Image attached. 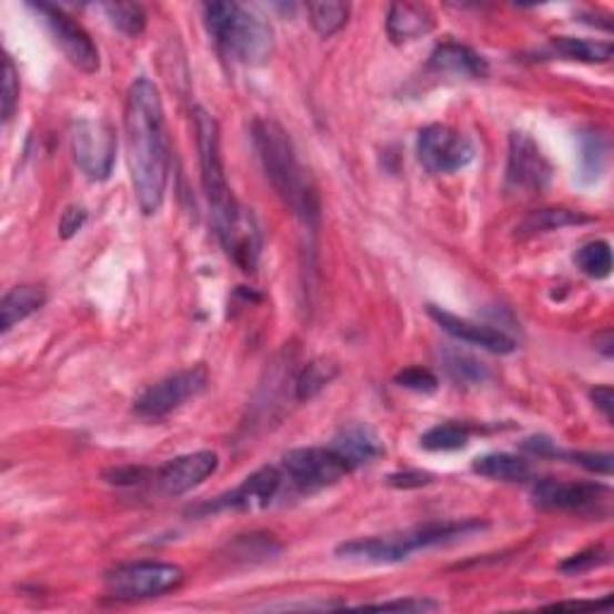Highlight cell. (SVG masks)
Listing matches in <instances>:
<instances>
[{"label": "cell", "mask_w": 614, "mask_h": 614, "mask_svg": "<svg viewBox=\"0 0 614 614\" xmlns=\"http://www.w3.org/2000/svg\"><path fill=\"white\" fill-rule=\"evenodd\" d=\"M283 475L274 466H264L260 471H254L248 475L245 481L238 485L235 490L221 494L212 504H204L198 512L204 514H217V512H262L269 504L276 500V494L281 490ZM194 512V514H198Z\"/></svg>", "instance_id": "obj_13"}, {"label": "cell", "mask_w": 614, "mask_h": 614, "mask_svg": "<svg viewBox=\"0 0 614 614\" xmlns=\"http://www.w3.org/2000/svg\"><path fill=\"white\" fill-rule=\"evenodd\" d=\"M471 427L461 423H442L430 427L423 437L421 446L427 452H459V449L469 446Z\"/></svg>", "instance_id": "obj_29"}, {"label": "cell", "mask_w": 614, "mask_h": 614, "mask_svg": "<svg viewBox=\"0 0 614 614\" xmlns=\"http://www.w3.org/2000/svg\"><path fill=\"white\" fill-rule=\"evenodd\" d=\"M209 34L219 47L245 66H264L274 56V29L238 3L204 6Z\"/></svg>", "instance_id": "obj_3"}, {"label": "cell", "mask_w": 614, "mask_h": 614, "mask_svg": "<svg viewBox=\"0 0 614 614\" xmlns=\"http://www.w3.org/2000/svg\"><path fill=\"white\" fill-rule=\"evenodd\" d=\"M365 610H403V612H434L440 610V603L427 601V597H409V601H386L365 605Z\"/></svg>", "instance_id": "obj_37"}, {"label": "cell", "mask_w": 614, "mask_h": 614, "mask_svg": "<svg viewBox=\"0 0 614 614\" xmlns=\"http://www.w3.org/2000/svg\"><path fill=\"white\" fill-rule=\"evenodd\" d=\"M591 396L595 401V406L601 409L603 415L612 423V417H614V394H612V389L610 386H595L593 392H591Z\"/></svg>", "instance_id": "obj_40"}, {"label": "cell", "mask_w": 614, "mask_h": 614, "mask_svg": "<svg viewBox=\"0 0 614 614\" xmlns=\"http://www.w3.org/2000/svg\"><path fill=\"white\" fill-rule=\"evenodd\" d=\"M339 374V368L332 361H324V358H318V361L308 363L295 378V399L298 401H310L318 396L324 386H329Z\"/></svg>", "instance_id": "obj_27"}, {"label": "cell", "mask_w": 614, "mask_h": 614, "mask_svg": "<svg viewBox=\"0 0 614 614\" xmlns=\"http://www.w3.org/2000/svg\"><path fill=\"white\" fill-rule=\"evenodd\" d=\"M430 68L437 72H449V74H459V78H485L487 74V61L475 53L473 49L463 47V43L454 41H444L430 56Z\"/></svg>", "instance_id": "obj_20"}, {"label": "cell", "mask_w": 614, "mask_h": 614, "mask_svg": "<svg viewBox=\"0 0 614 614\" xmlns=\"http://www.w3.org/2000/svg\"><path fill=\"white\" fill-rule=\"evenodd\" d=\"M434 29V14L427 6L394 3L386 14V32L394 43H406L427 37Z\"/></svg>", "instance_id": "obj_19"}, {"label": "cell", "mask_w": 614, "mask_h": 614, "mask_svg": "<svg viewBox=\"0 0 614 614\" xmlns=\"http://www.w3.org/2000/svg\"><path fill=\"white\" fill-rule=\"evenodd\" d=\"M20 103V78L18 70H14L12 58H6V70H3V97H0V109H3V121L8 123L10 118L18 111Z\"/></svg>", "instance_id": "obj_33"}, {"label": "cell", "mask_w": 614, "mask_h": 614, "mask_svg": "<svg viewBox=\"0 0 614 614\" xmlns=\"http://www.w3.org/2000/svg\"><path fill=\"white\" fill-rule=\"evenodd\" d=\"M185 572L169 562H134L111 568L103 576L107 593L115 601H149V597L167 595L183 586Z\"/></svg>", "instance_id": "obj_5"}, {"label": "cell", "mask_w": 614, "mask_h": 614, "mask_svg": "<svg viewBox=\"0 0 614 614\" xmlns=\"http://www.w3.org/2000/svg\"><path fill=\"white\" fill-rule=\"evenodd\" d=\"M219 469V456L214 452H194L169 461L167 466L159 469L157 483L163 494L169 497H181V494L202 485L209 475H214Z\"/></svg>", "instance_id": "obj_16"}, {"label": "cell", "mask_w": 614, "mask_h": 614, "mask_svg": "<svg viewBox=\"0 0 614 614\" xmlns=\"http://www.w3.org/2000/svg\"><path fill=\"white\" fill-rule=\"evenodd\" d=\"M329 446L346 461L351 471L370 466V463L384 456V442L380 440V434L363 423L343 427Z\"/></svg>", "instance_id": "obj_18"}, {"label": "cell", "mask_w": 614, "mask_h": 614, "mask_svg": "<svg viewBox=\"0 0 614 614\" xmlns=\"http://www.w3.org/2000/svg\"><path fill=\"white\" fill-rule=\"evenodd\" d=\"M552 183V167L526 132H512L509 138L506 188L521 194H541Z\"/></svg>", "instance_id": "obj_10"}, {"label": "cell", "mask_w": 614, "mask_h": 614, "mask_svg": "<svg viewBox=\"0 0 614 614\" xmlns=\"http://www.w3.org/2000/svg\"><path fill=\"white\" fill-rule=\"evenodd\" d=\"M415 552L409 533L403 535H372L355 537V541L341 543L336 554L341 560L365 562V564H399L406 562Z\"/></svg>", "instance_id": "obj_17"}, {"label": "cell", "mask_w": 614, "mask_h": 614, "mask_svg": "<svg viewBox=\"0 0 614 614\" xmlns=\"http://www.w3.org/2000/svg\"><path fill=\"white\" fill-rule=\"evenodd\" d=\"M576 264L591 279H607L612 272V250L605 241H593L576 252Z\"/></svg>", "instance_id": "obj_30"}, {"label": "cell", "mask_w": 614, "mask_h": 614, "mask_svg": "<svg viewBox=\"0 0 614 614\" xmlns=\"http://www.w3.org/2000/svg\"><path fill=\"white\" fill-rule=\"evenodd\" d=\"M43 305H47V293H43L39 286H14L12 291H8L3 303H0V320H3L0 324H3V334H8L14 324L32 318V314L39 312Z\"/></svg>", "instance_id": "obj_22"}, {"label": "cell", "mask_w": 614, "mask_h": 614, "mask_svg": "<svg viewBox=\"0 0 614 614\" xmlns=\"http://www.w3.org/2000/svg\"><path fill=\"white\" fill-rule=\"evenodd\" d=\"M194 132H198V149H200V167H202V188L207 194L212 219H221L231 214L233 209L241 207L229 185L227 167L221 157V128L214 115H209L204 109H194Z\"/></svg>", "instance_id": "obj_4"}, {"label": "cell", "mask_w": 614, "mask_h": 614, "mask_svg": "<svg viewBox=\"0 0 614 614\" xmlns=\"http://www.w3.org/2000/svg\"><path fill=\"white\" fill-rule=\"evenodd\" d=\"M444 363H446V372L452 374L456 382L483 384L487 380V368L483 363H477L475 358L461 353V351L444 353Z\"/></svg>", "instance_id": "obj_32"}, {"label": "cell", "mask_w": 614, "mask_h": 614, "mask_svg": "<svg viewBox=\"0 0 614 614\" xmlns=\"http://www.w3.org/2000/svg\"><path fill=\"white\" fill-rule=\"evenodd\" d=\"M427 314L442 326V332H446L449 336H454L463 343H471V346H477V349L497 353V355H509V353L516 351V341L509 334L500 332V329H492L487 324H477V322H471V320L456 318V314L446 312L437 305H430Z\"/></svg>", "instance_id": "obj_15"}, {"label": "cell", "mask_w": 614, "mask_h": 614, "mask_svg": "<svg viewBox=\"0 0 614 614\" xmlns=\"http://www.w3.org/2000/svg\"><path fill=\"white\" fill-rule=\"evenodd\" d=\"M107 10L109 20L115 29H121L123 34L138 39L144 34L147 29V12L142 6L138 3H107L103 6Z\"/></svg>", "instance_id": "obj_31"}, {"label": "cell", "mask_w": 614, "mask_h": 614, "mask_svg": "<svg viewBox=\"0 0 614 614\" xmlns=\"http://www.w3.org/2000/svg\"><path fill=\"white\" fill-rule=\"evenodd\" d=\"M209 386V372L204 365H192L171 374V378L161 380L134 399V413L144 421H161L169 413L178 411L190 399H198Z\"/></svg>", "instance_id": "obj_6"}, {"label": "cell", "mask_w": 614, "mask_h": 614, "mask_svg": "<svg viewBox=\"0 0 614 614\" xmlns=\"http://www.w3.org/2000/svg\"><path fill=\"white\" fill-rule=\"evenodd\" d=\"M87 221V212L82 207H70L63 212V219H61V235L63 238H72L74 233H78Z\"/></svg>", "instance_id": "obj_39"}, {"label": "cell", "mask_w": 614, "mask_h": 614, "mask_svg": "<svg viewBox=\"0 0 614 614\" xmlns=\"http://www.w3.org/2000/svg\"><path fill=\"white\" fill-rule=\"evenodd\" d=\"M607 163V140L603 132L586 130L581 132V175L586 183L597 181Z\"/></svg>", "instance_id": "obj_28"}, {"label": "cell", "mask_w": 614, "mask_h": 614, "mask_svg": "<svg viewBox=\"0 0 614 614\" xmlns=\"http://www.w3.org/2000/svg\"><path fill=\"white\" fill-rule=\"evenodd\" d=\"M417 159L432 175H452L475 159V147L463 132L434 123L417 134Z\"/></svg>", "instance_id": "obj_8"}, {"label": "cell", "mask_w": 614, "mask_h": 614, "mask_svg": "<svg viewBox=\"0 0 614 614\" xmlns=\"http://www.w3.org/2000/svg\"><path fill=\"white\" fill-rule=\"evenodd\" d=\"M588 221H591L588 217H583L578 212H568V209H537V212H531L519 223L516 235L529 238L547 231H560L566 227H578V223H588Z\"/></svg>", "instance_id": "obj_24"}, {"label": "cell", "mask_w": 614, "mask_h": 614, "mask_svg": "<svg viewBox=\"0 0 614 614\" xmlns=\"http://www.w3.org/2000/svg\"><path fill=\"white\" fill-rule=\"evenodd\" d=\"M607 562V552L603 547H591L586 552H578L574 554V557H568L560 568L564 574H583V572H591V568L595 566H601Z\"/></svg>", "instance_id": "obj_35"}, {"label": "cell", "mask_w": 614, "mask_h": 614, "mask_svg": "<svg viewBox=\"0 0 614 614\" xmlns=\"http://www.w3.org/2000/svg\"><path fill=\"white\" fill-rule=\"evenodd\" d=\"M219 243L227 250L229 258L243 269V272H254L262 254V231L250 209L243 204L233 214L214 221Z\"/></svg>", "instance_id": "obj_11"}, {"label": "cell", "mask_w": 614, "mask_h": 614, "mask_svg": "<svg viewBox=\"0 0 614 614\" xmlns=\"http://www.w3.org/2000/svg\"><path fill=\"white\" fill-rule=\"evenodd\" d=\"M386 483L392 487H423L427 483H432V475L430 473H423V471H403V473H394L386 477Z\"/></svg>", "instance_id": "obj_38"}, {"label": "cell", "mask_w": 614, "mask_h": 614, "mask_svg": "<svg viewBox=\"0 0 614 614\" xmlns=\"http://www.w3.org/2000/svg\"><path fill=\"white\" fill-rule=\"evenodd\" d=\"M487 529V521L466 519V521H444V523H425V526L409 533L415 550L454 545L459 541H466L471 535L483 533Z\"/></svg>", "instance_id": "obj_21"}, {"label": "cell", "mask_w": 614, "mask_h": 614, "mask_svg": "<svg viewBox=\"0 0 614 614\" xmlns=\"http://www.w3.org/2000/svg\"><path fill=\"white\" fill-rule=\"evenodd\" d=\"M125 144L134 198L142 214L152 217L167 198L171 147L159 89L147 78H140L128 92Z\"/></svg>", "instance_id": "obj_1"}, {"label": "cell", "mask_w": 614, "mask_h": 614, "mask_svg": "<svg viewBox=\"0 0 614 614\" xmlns=\"http://www.w3.org/2000/svg\"><path fill=\"white\" fill-rule=\"evenodd\" d=\"M531 497L545 512H593L610 500V487L603 483H566L545 477L533 485Z\"/></svg>", "instance_id": "obj_14"}, {"label": "cell", "mask_w": 614, "mask_h": 614, "mask_svg": "<svg viewBox=\"0 0 614 614\" xmlns=\"http://www.w3.org/2000/svg\"><path fill=\"white\" fill-rule=\"evenodd\" d=\"M557 456L568 459L572 463H578V466H583V469L591 471V473L612 475V454H583V452L562 454V452H557Z\"/></svg>", "instance_id": "obj_36"}, {"label": "cell", "mask_w": 614, "mask_h": 614, "mask_svg": "<svg viewBox=\"0 0 614 614\" xmlns=\"http://www.w3.org/2000/svg\"><path fill=\"white\" fill-rule=\"evenodd\" d=\"M473 471L490 481H502V483H521L531 475V463L521 456L506 454V452H494L477 456L473 461Z\"/></svg>", "instance_id": "obj_23"}, {"label": "cell", "mask_w": 614, "mask_h": 614, "mask_svg": "<svg viewBox=\"0 0 614 614\" xmlns=\"http://www.w3.org/2000/svg\"><path fill=\"white\" fill-rule=\"evenodd\" d=\"M283 473L289 475L298 492L312 494L336 485L351 469L332 446H305L283 456Z\"/></svg>", "instance_id": "obj_7"}, {"label": "cell", "mask_w": 614, "mask_h": 614, "mask_svg": "<svg viewBox=\"0 0 614 614\" xmlns=\"http://www.w3.org/2000/svg\"><path fill=\"white\" fill-rule=\"evenodd\" d=\"M252 140L269 183L276 190L281 202L301 219V223L310 233H318L322 219L320 194L301 159H298L289 132L276 121L262 118V121H258L252 128Z\"/></svg>", "instance_id": "obj_2"}, {"label": "cell", "mask_w": 614, "mask_h": 614, "mask_svg": "<svg viewBox=\"0 0 614 614\" xmlns=\"http://www.w3.org/2000/svg\"><path fill=\"white\" fill-rule=\"evenodd\" d=\"M552 49L568 61L581 63H607L614 49L610 41H591V39H574V37H557L552 39Z\"/></svg>", "instance_id": "obj_25"}, {"label": "cell", "mask_w": 614, "mask_h": 614, "mask_svg": "<svg viewBox=\"0 0 614 614\" xmlns=\"http://www.w3.org/2000/svg\"><path fill=\"white\" fill-rule=\"evenodd\" d=\"M115 132L103 121H80L72 128V157L89 181H107L115 163Z\"/></svg>", "instance_id": "obj_9"}, {"label": "cell", "mask_w": 614, "mask_h": 614, "mask_svg": "<svg viewBox=\"0 0 614 614\" xmlns=\"http://www.w3.org/2000/svg\"><path fill=\"white\" fill-rule=\"evenodd\" d=\"M394 382L403 389H411V392H421V394H432L434 389L440 386L437 378H434V374L427 370V368H406V370H401Z\"/></svg>", "instance_id": "obj_34"}, {"label": "cell", "mask_w": 614, "mask_h": 614, "mask_svg": "<svg viewBox=\"0 0 614 614\" xmlns=\"http://www.w3.org/2000/svg\"><path fill=\"white\" fill-rule=\"evenodd\" d=\"M308 14L314 32L329 39L346 27L351 6L339 3V0H318V3H308Z\"/></svg>", "instance_id": "obj_26"}, {"label": "cell", "mask_w": 614, "mask_h": 614, "mask_svg": "<svg viewBox=\"0 0 614 614\" xmlns=\"http://www.w3.org/2000/svg\"><path fill=\"white\" fill-rule=\"evenodd\" d=\"M32 10H37L41 14L43 22H47V27H49L53 41L61 47V51L66 53V58L74 68H80L87 74L99 70V49L92 41V37L84 32V27L80 22H74L70 14H66L63 10H58L53 6H47V3L32 6Z\"/></svg>", "instance_id": "obj_12"}]
</instances>
